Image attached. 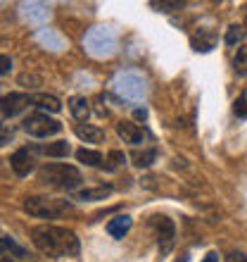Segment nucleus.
<instances>
[{
  "label": "nucleus",
  "instance_id": "obj_1",
  "mask_svg": "<svg viewBox=\"0 0 247 262\" xmlns=\"http://www.w3.org/2000/svg\"><path fill=\"white\" fill-rule=\"evenodd\" d=\"M31 241L43 255L48 257H69L79 255V238L71 229L53 227V224H43V227L31 229Z\"/></svg>",
  "mask_w": 247,
  "mask_h": 262
},
{
  "label": "nucleus",
  "instance_id": "obj_2",
  "mask_svg": "<svg viewBox=\"0 0 247 262\" xmlns=\"http://www.w3.org/2000/svg\"><path fill=\"white\" fill-rule=\"evenodd\" d=\"M38 177H41L43 184L48 186L62 188V191H76L81 186V172L71 165H62V162H50V165H43L38 169Z\"/></svg>",
  "mask_w": 247,
  "mask_h": 262
},
{
  "label": "nucleus",
  "instance_id": "obj_3",
  "mask_svg": "<svg viewBox=\"0 0 247 262\" xmlns=\"http://www.w3.org/2000/svg\"><path fill=\"white\" fill-rule=\"evenodd\" d=\"M69 210L67 200L60 198H48V195H29L24 200V212L38 220H57Z\"/></svg>",
  "mask_w": 247,
  "mask_h": 262
},
{
  "label": "nucleus",
  "instance_id": "obj_4",
  "mask_svg": "<svg viewBox=\"0 0 247 262\" xmlns=\"http://www.w3.org/2000/svg\"><path fill=\"white\" fill-rule=\"evenodd\" d=\"M24 131L34 138H50V136H55V134H60L62 124L57 119L48 117L45 112H34V115H29L24 119Z\"/></svg>",
  "mask_w": 247,
  "mask_h": 262
},
{
  "label": "nucleus",
  "instance_id": "obj_5",
  "mask_svg": "<svg viewBox=\"0 0 247 262\" xmlns=\"http://www.w3.org/2000/svg\"><path fill=\"white\" fill-rule=\"evenodd\" d=\"M31 103H34V96H29V93H10V96L0 98V122L17 117Z\"/></svg>",
  "mask_w": 247,
  "mask_h": 262
},
{
  "label": "nucleus",
  "instance_id": "obj_6",
  "mask_svg": "<svg viewBox=\"0 0 247 262\" xmlns=\"http://www.w3.org/2000/svg\"><path fill=\"white\" fill-rule=\"evenodd\" d=\"M36 152H38V148H19V150L12 152L10 165H12V169H14V174H17V177H29V174L34 172Z\"/></svg>",
  "mask_w": 247,
  "mask_h": 262
},
{
  "label": "nucleus",
  "instance_id": "obj_7",
  "mask_svg": "<svg viewBox=\"0 0 247 262\" xmlns=\"http://www.w3.org/2000/svg\"><path fill=\"white\" fill-rule=\"evenodd\" d=\"M157 229H159V250L162 255H169L174 248V238H176V227H174L171 220L166 217H157Z\"/></svg>",
  "mask_w": 247,
  "mask_h": 262
},
{
  "label": "nucleus",
  "instance_id": "obj_8",
  "mask_svg": "<svg viewBox=\"0 0 247 262\" xmlns=\"http://www.w3.org/2000/svg\"><path fill=\"white\" fill-rule=\"evenodd\" d=\"M117 134L126 141V143H133V145H140L145 138V131L140 126H136L133 122H119L117 124Z\"/></svg>",
  "mask_w": 247,
  "mask_h": 262
},
{
  "label": "nucleus",
  "instance_id": "obj_9",
  "mask_svg": "<svg viewBox=\"0 0 247 262\" xmlns=\"http://www.w3.org/2000/svg\"><path fill=\"white\" fill-rule=\"evenodd\" d=\"M76 136L81 138V141H86V143H103L105 131L93 124H79L76 126Z\"/></svg>",
  "mask_w": 247,
  "mask_h": 262
},
{
  "label": "nucleus",
  "instance_id": "obj_10",
  "mask_svg": "<svg viewBox=\"0 0 247 262\" xmlns=\"http://www.w3.org/2000/svg\"><path fill=\"white\" fill-rule=\"evenodd\" d=\"M131 217L129 214H119V217H114V220L107 224V231H110V236H114V238H124V236L131 231Z\"/></svg>",
  "mask_w": 247,
  "mask_h": 262
},
{
  "label": "nucleus",
  "instance_id": "obj_11",
  "mask_svg": "<svg viewBox=\"0 0 247 262\" xmlns=\"http://www.w3.org/2000/svg\"><path fill=\"white\" fill-rule=\"evenodd\" d=\"M69 110H71V115H74L79 122H86L90 115V107H88V100L83 96H74L69 98Z\"/></svg>",
  "mask_w": 247,
  "mask_h": 262
},
{
  "label": "nucleus",
  "instance_id": "obj_12",
  "mask_svg": "<svg viewBox=\"0 0 247 262\" xmlns=\"http://www.w3.org/2000/svg\"><path fill=\"white\" fill-rule=\"evenodd\" d=\"M112 191L114 188L110 184H105V186H95V188H83V191L76 193V198L79 200H105L107 195H112Z\"/></svg>",
  "mask_w": 247,
  "mask_h": 262
},
{
  "label": "nucleus",
  "instance_id": "obj_13",
  "mask_svg": "<svg viewBox=\"0 0 247 262\" xmlns=\"http://www.w3.org/2000/svg\"><path fill=\"white\" fill-rule=\"evenodd\" d=\"M76 160L88 167H105V158L97 150H88V148H79L76 150Z\"/></svg>",
  "mask_w": 247,
  "mask_h": 262
},
{
  "label": "nucleus",
  "instance_id": "obj_14",
  "mask_svg": "<svg viewBox=\"0 0 247 262\" xmlns=\"http://www.w3.org/2000/svg\"><path fill=\"white\" fill-rule=\"evenodd\" d=\"M34 103L38 110L43 112H60L62 110V103L57 100L55 96H48V93H41V96H34Z\"/></svg>",
  "mask_w": 247,
  "mask_h": 262
},
{
  "label": "nucleus",
  "instance_id": "obj_15",
  "mask_svg": "<svg viewBox=\"0 0 247 262\" xmlns=\"http://www.w3.org/2000/svg\"><path fill=\"white\" fill-rule=\"evenodd\" d=\"M38 150L43 155H48V158H67L69 152H71V148H69L67 141H55V143H48V145H43V148H38Z\"/></svg>",
  "mask_w": 247,
  "mask_h": 262
},
{
  "label": "nucleus",
  "instance_id": "obj_16",
  "mask_svg": "<svg viewBox=\"0 0 247 262\" xmlns=\"http://www.w3.org/2000/svg\"><path fill=\"white\" fill-rule=\"evenodd\" d=\"M3 253H12L14 257H27V250L21 248V246H17L10 236H0V255Z\"/></svg>",
  "mask_w": 247,
  "mask_h": 262
},
{
  "label": "nucleus",
  "instance_id": "obj_17",
  "mask_svg": "<svg viewBox=\"0 0 247 262\" xmlns=\"http://www.w3.org/2000/svg\"><path fill=\"white\" fill-rule=\"evenodd\" d=\"M233 69H235V74H240V76L247 74V46L238 48V53L233 57Z\"/></svg>",
  "mask_w": 247,
  "mask_h": 262
},
{
  "label": "nucleus",
  "instance_id": "obj_18",
  "mask_svg": "<svg viewBox=\"0 0 247 262\" xmlns=\"http://www.w3.org/2000/svg\"><path fill=\"white\" fill-rule=\"evenodd\" d=\"M245 41V27H238V24H233V27L226 29V43L228 46H238V43Z\"/></svg>",
  "mask_w": 247,
  "mask_h": 262
},
{
  "label": "nucleus",
  "instance_id": "obj_19",
  "mask_svg": "<svg viewBox=\"0 0 247 262\" xmlns=\"http://www.w3.org/2000/svg\"><path fill=\"white\" fill-rule=\"evenodd\" d=\"M133 160H136L138 167H150L152 160H155V150H143V152H133Z\"/></svg>",
  "mask_w": 247,
  "mask_h": 262
},
{
  "label": "nucleus",
  "instance_id": "obj_20",
  "mask_svg": "<svg viewBox=\"0 0 247 262\" xmlns=\"http://www.w3.org/2000/svg\"><path fill=\"white\" fill-rule=\"evenodd\" d=\"M107 162H110V165H107V169H114V167H119V165H124V162H126V155H124L121 150H112L110 155H107Z\"/></svg>",
  "mask_w": 247,
  "mask_h": 262
},
{
  "label": "nucleus",
  "instance_id": "obj_21",
  "mask_svg": "<svg viewBox=\"0 0 247 262\" xmlns=\"http://www.w3.org/2000/svg\"><path fill=\"white\" fill-rule=\"evenodd\" d=\"M235 115H238V117H247V96L245 93H242L240 98H238V100H235Z\"/></svg>",
  "mask_w": 247,
  "mask_h": 262
},
{
  "label": "nucleus",
  "instance_id": "obj_22",
  "mask_svg": "<svg viewBox=\"0 0 247 262\" xmlns=\"http://www.w3.org/2000/svg\"><path fill=\"white\" fill-rule=\"evenodd\" d=\"M10 69H12V60L7 55H0V76L10 74Z\"/></svg>",
  "mask_w": 247,
  "mask_h": 262
},
{
  "label": "nucleus",
  "instance_id": "obj_23",
  "mask_svg": "<svg viewBox=\"0 0 247 262\" xmlns=\"http://www.w3.org/2000/svg\"><path fill=\"white\" fill-rule=\"evenodd\" d=\"M226 262H247V255H245V253H238V250H233V253H228Z\"/></svg>",
  "mask_w": 247,
  "mask_h": 262
},
{
  "label": "nucleus",
  "instance_id": "obj_24",
  "mask_svg": "<svg viewBox=\"0 0 247 262\" xmlns=\"http://www.w3.org/2000/svg\"><path fill=\"white\" fill-rule=\"evenodd\" d=\"M202 262H219V255H216V253H209V255H207Z\"/></svg>",
  "mask_w": 247,
  "mask_h": 262
},
{
  "label": "nucleus",
  "instance_id": "obj_25",
  "mask_svg": "<svg viewBox=\"0 0 247 262\" xmlns=\"http://www.w3.org/2000/svg\"><path fill=\"white\" fill-rule=\"evenodd\" d=\"M136 117L138 119H145V110H136Z\"/></svg>",
  "mask_w": 247,
  "mask_h": 262
},
{
  "label": "nucleus",
  "instance_id": "obj_26",
  "mask_svg": "<svg viewBox=\"0 0 247 262\" xmlns=\"http://www.w3.org/2000/svg\"><path fill=\"white\" fill-rule=\"evenodd\" d=\"M245 29H247V17H245Z\"/></svg>",
  "mask_w": 247,
  "mask_h": 262
}]
</instances>
